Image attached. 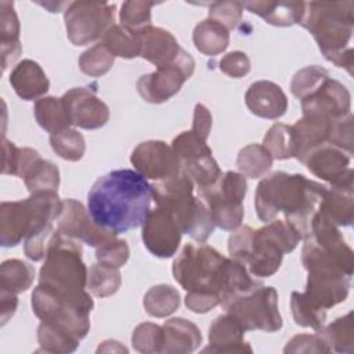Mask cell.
<instances>
[{"mask_svg":"<svg viewBox=\"0 0 354 354\" xmlns=\"http://www.w3.org/2000/svg\"><path fill=\"white\" fill-rule=\"evenodd\" d=\"M130 250L127 242L124 239H111L106 243L101 245L95 250V257L98 263L112 266V267H122L129 260Z\"/></svg>","mask_w":354,"mask_h":354,"instance_id":"cell-49","label":"cell"},{"mask_svg":"<svg viewBox=\"0 0 354 354\" xmlns=\"http://www.w3.org/2000/svg\"><path fill=\"white\" fill-rule=\"evenodd\" d=\"M122 278L119 268L102 263L93 264L88 268L87 288L97 297H108L118 292Z\"/></svg>","mask_w":354,"mask_h":354,"instance_id":"cell-38","label":"cell"},{"mask_svg":"<svg viewBox=\"0 0 354 354\" xmlns=\"http://www.w3.org/2000/svg\"><path fill=\"white\" fill-rule=\"evenodd\" d=\"M142 304L149 315L163 318L178 308L180 293L170 285H156L145 293Z\"/></svg>","mask_w":354,"mask_h":354,"instance_id":"cell-37","label":"cell"},{"mask_svg":"<svg viewBox=\"0 0 354 354\" xmlns=\"http://www.w3.org/2000/svg\"><path fill=\"white\" fill-rule=\"evenodd\" d=\"M35 268L18 259L6 260L0 266V290L18 295L30 288Z\"/></svg>","mask_w":354,"mask_h":354,"instance_id":"cell-33","label":"cell"},{"mask_svg":"<svg viewBox=\"0 0 354 354\" xmlns=\"http://www.w3.org/2000/svg\"><path fill=\"white\" fill-rule=\"evenodd\" d=\"M113 61L115 55L102 43H98L80 55L79 66L88 76H101L112 68Z\"/></svg>","mask_w":354,"mask_h":354,"instance_id":"cell-45","label":"cell"},{"mask_svg":"<svg viewBox=\"0 0 354 354\" xmlns=\"http://www.w3.org/2000/svg\"><path fill=\"white\" fill-rule=\"evenodd\" d=\"M18 306L17 295L7 293L0 290V313H1V325H4L10 317L14 315Z\"/></svg>","mask_w":354,"mask_h":354,"instance_id":"cell-54","label":"cell"},{"mask_svg":"<svg viewBox=\"0 0 354 354\" xmlns=\"http://www.w3.org/2000/svg\"><path fill=\"white\" fill-rule=\"evenodd\" d=\"M206 141V138L192 130L183 131L173 140L171 148L180 160L183 173L188 176H201L216 165L212 149Z\"/></svg>","mask_w":354,"mask_h":354,"instance_id":"cell-21","label":"cell"},{"mask_svg":"<svg viewBox=\"0 0 354 354\" xmlns=\"http://www.w3.org/2000/svg\"><path fill=\"white\" fill-rule=\"evenodd\" d=\"M50 144L57 155L71 162L80 160L86 151L83 136L73 129H65L59 133L51 134Z\"/></svg>","mask_w":354,"mask_h":354,"instance_id":"cell-42","label":"cell"},{"mask_svg":"<svg viewBox=\"0 0 354 354\" xmlns=\"http://www.w3.org/2000/svg\"><path fill=\"white\" fill-rule=\"evenodd\" d=\"M303 115L342 119L351 115V95L344 84L326 77L319 86L300 100Z\"/></svg>","mask_w":354,"mask_h":354,"instance_id":"cell-15","label":"cell"},{"mask_svg":"<svg viewBox=\"0 0 354 354\" xmlns=\"http://www.w3.org/2000/svg\"><path fill=\"white\" fill-rule=\"evenodd\" d=\"M272 156L260 144H249L242 148L236 158V166L245 177L259 178L264 176L272 166Z\"/></svg>","mask_w":354,"mask_h":354,"instance_id":"cell-36","label":"cell"},{"mask_svg":"<svg viewBox=\"0 0 354 354\" xmlns=\"http://www.w3.org/2000/svg\"><path fill=\"white\" fill-rule=\"evenodd\" d=\"M263 147L271 153L272 159H289L295 156V138L292 126L275 123L263 138Z\"/></svg>","mask_w":354,"mask_h":354,"instance_id":"cell-40","label":"cell"},{"mask_svg":"<svg viewBox=\"0 0 354 354\" xmlns=\"http://www.w3.org/2000/svg\"><path fill=\"white\" fill-rule=\"evenodd\" d=\"M37 340L46 353H72L79 347V339L43 321L37 328Z\"/></svg>","mask_w":354,"mask_h":354,"instance_id":"cell-39","label":"cell"},{"mask_svg":"<svg viewBox=\"0 0 354 354\" xmlns=\"http://www.w3.org/2000/svg\"><path fill=\"white\" fill-rule=\"evenodd\" d=\"M130 162L141 176L155 181H163L181 173L180 160L173 148L158 140L138 144L130 155Z\"/></svg>","mask_w":354,"mask_h":354,"instance_id":"cell-14","label":"cell"},{"mask_svg":"<svg viewBox=\"0 0 354 354\" xmlns=\"http://www.w3.org/2000/svg\"><path fill=\"white\" fill-rule=\"evenodd\" d=\"M228 32L221 24L207 18L195 26L192 35L194 44L205 55H217L228 47Z\"/></svg>","mask_w":354,"mask_h":354,"instance_id":"cell-30","label":"cell"},{"mask_svg":"<svg viewBox=\"0 0 354 354\" xmlns=\"http://www.w3.org/2000/svg\"><path fill=\"white\" fill-rule=\"evenodd\" d=\"M94 301L88 293L69 296L39 283L32 293V308L37 318L83 339L90 330V313Z\"/></svg>","mask_w":354,"mask_h":354,"instance_id":"cell-9","label":"cell"},{"mask_svg":"<svg viewBox=\"0 0 354 354\" xmlns=\"http://www.w3.org/2000/svg\"><path fill=\"white\" fill-rule=\"evenodd\" d=\"M326 77H329V72L321 66L311 65L300 69L292 79L290 91L292 94L301 100L310 91H313L317 86H319Z\"/></svg>","mask_w":354,"mask_h":354,"instance_id":"cell-47","label":"cell"},{"mask_svg":"<svg viewBox=\"0 0 354 354\" xmlns=\"http://www.w3.org/2000/svg\"><path fill=\"white\" fill-rule=\"evenodd\" d=\"M39 156V152L32 148H18L14 142L3 137L1 173L22 177L29 165Z\"/></svg>","mask_w":354,"mask_h":354,"instance_id":"cell-41","label":"cell"},{"mask_svg":"<svg viewBox=\"0 0 354 354\" xmlns=\"http://www.w3.org/2000/svg\"><path fill=\"white\" fill-rule=\"evenodd\" d=\"M242 4L243 8L274 26H292L300 24L306 10L304 1H245Z\"/></svg>","mask_w":354,"mask_h":354,"instance_id":"cell-27","label":"cell"},{"mask_svg":"<svg viewBox=\"0 0 354 354\" xmlns=\"http://www.w3.org/2000/svg\"><path fill=\"white\" fill-rule=\"evenodd\" d=\"M10 83L22 100L32 101L48 91L50 82L41 66L32 59H22L12 69Z\"/></svg>","mask_w":354,"mask_h":354,"instance_id":"cell-25","label":"cell"},{"mask_svg":"<svg viewBox=\"0 0 354 354\" xmlns=\"http://www.w3.org/2000/svg\"><path fill=\"white\" fill-rule=\"evenodd\" d=\"M245 102L253 115L264 119H278L288 109L283 90L270 80L252 83L245 94Z\"/></svg>","mask_w":354,"mask_h":354,"instance_id":"cell-22","label":"cell"},{"mask_svg":"<svg viewBox=\"0 0 354 354\" xmlns=\"http://www.w3.org/2000/svg\"><path fill=\"white\" fill-rule=\"evenodd\" d=\"M181 230L171 214L160 207L149 212L142 224V242L156 257L167 259L176 254L181 242Z\"/></svg>","mask_w":354,"mask_h":354,"instance_id":"cell-17","label":"cell"},{"mask_svg":"<svg viewBox=\"0 0 354 354\" xmlns=\"http://www.w3.org/2000/svg\"><path fill=\"white\" fill-rule=\"evenodd\" d=\"M115 4L106 1H72L65 10L64 19L68 39L75 46H86L108 32L115 25Z\"/></svg>","mask_w":354,"mask_h":354,"instance_id":"cell-12","label":"cell"},{"mask_svg":"<svg viewBox=\"0 0 354 354\" xmlns=\"http://www.w3.org/2000/svg\"><path fill=\"white\" fill-rule=\"evenodd\" d=\"M223 307L246 332H277L282 328V317L278 311V293L272 286L259 285L228 300Z\"/></svg>","mask_w":354,"mask_h":354,"instance_id":"cell-11","label":"cell"},{"mask_svg":"<svg viewBox=\"0 0 354 354\" xmlns=\"http://www.w3.org/2000/svg\"><path fill=\"white\" fill-rule=\"evenodd\" d=\"M242 11L243 4L241 1H214L209 7V18L231 30L241 22Z\"/></svg>","mask_w":354,"mask_h":354,"instance_id":"cell-48","label":"cell"},{"mask_svg":"<svg viewBox=\"0 0 354 354\" xmlns=\"http://www.w3.org/2000/svg\"><path fill=\"white\" fill-rule=\"evenodd\" d=\"M285 353H330L326 343L318 333L315 335H296L283 348Z\"/></svg>","mask_w":354,"mask_h":354,"instance_id":"cell-50","label":"cell"},{"mask_svg":"<svg viewBox=\"0 0 354 354\" xmlns=\"http://www.w3.org/2000/svg\"><path fill=\"white\" fill-rule=\"evenodd\" d=\"M140 57L156 68L171 64L184 50L169 30L152 25L140 32Z\"/></svg>","mask_w":354,"mask_h":354,"instance_id":"cell-24","label":"cell"},{"mask_svg":"<svg viewBox=\"0 0 354 354\" xmlns=\"http://www.w3.org/2000/svg\"><path fill=\"white\" fill-rule=\"evenodd\" d=\"M220 71L231 77H242L250 71L249 57L243 51H232L220 61Z\"/></svg>","mask_w":354,"mask_h":354,"instance_id":"cell-52","label":"cell"},{"mask_svg":"<svg viewBox=\"0 0 354 354\" xmlns=\"http://www.w3.org/2000/svg\"><path fill=\"white\" fill-rule=\"evenodd\" d=\"M301 239V232L293 224L275 218L259 230L249 225L236 228L228 238V252L250 275L267 278L279 270L283 254L292 252Z\"/></svg>","mask_w":354,"mask_h":354,"instance_id":"cell-4","label":"cell"},{"mask_svg":"<svg viewBox=\"0 0 354 354\" xmlns=\"http://www.w3.org/2000/svg\"><path fill=\"white\" fill-rule=\"evenodd\" d=\"M0 44L3 72L21 55L19 21L12 1L0 3Z\"/></svg>","mask_w":354,"mask_h":354,"instance_id":"cell-29","label":"cell"},{"mask_svg":"<svg viewBox=\"0 0 354 354\" xmlns=\"http://www.w3.org/2000/svg\"><path fill=\"white\" fill-rule=\"evenodd\" d=\"M33 111L39 126L51 134L69 129V126L72 124L62 98H40L36 101Z\"/></svg>","mask_w":354,"mask_h":354,"instance_id":"cell-31","label":"cell"},{"mask_svg":"<svg viewBox=\"0 0 354 354\" xmlns=\"http://www.w3.org/2000/svg\"><path fill=\"white\" fill-rule=\"evenodd\" d=\"M343 119V118H342ZM340 119H328L317 115H303L293 126L295 158L301 163L307 155L325 144L333 145L335 131Z\"/></svg>","mask_w":354,"mask_h":354,"instance_id":"cell-20","label":"cell"},{"mask_svg":"<svg viewBox=\"0 0 354 354\" xmlns=\"http://www.w3.org/2000/svg\"><path fill=\"white\" fill-rule=\"evenodd\" d=\"M300 25L315 39L324 57L339 68L353 73L354 28L353 1H310L306 3Z\"/></svg>","mask_w":354,"mask_h":354,"instance_id":"cell-5","label":"cell"},{"mask_svg":"<svg viewBox=\"0 0 354 354\" xmlns=\"http://www.w3.org/2000/svg\"><path fill=\"white\" fill-rule=\"evenodd\" d=\"M162 328L165 337L162 353H192L202 342L199 328L185 318L167 319Z\"/></svg>","mask_w":354,"mask_h":354,"instance_id":"cell-26","label":"cell"},{"mask_svg":"<svg viewBox=\"0 0 354 354\" xmlns=\"http://www.w3.org/2000/svg\"><path fill=\"white\" fill-rule=\"evenodd\" d=\"M61 98L65 104L71 123L77 127L86 130L100 129L109 119L108 105L88 87H73Z\"/></svg>","mask_w":354,"mask_h":354,"instance_id":"cell-19","label":"cell"},{"mask_svg":"<svg viewBox=\"0 0 354 354\" xmlns=\"http://www.w3.org/2000/svg\"><path fill=\"white\" fill-rule=\"evenodd\" d=\"M318 213L337 227H348L353 223V184L330 187L326 189Z\"/></svg>","mask_w":354,"mask_h":354,"instance_id":"cell-28","label":"cell"},{"mask_svg":"<svg viewBox=\"0 0 354 354\" xmlns=\"http://www.w3.org/2000/svg\"><path fill=\"white\" fill-rule=\"evenodd\" d=\"M290 310L295 322L300 326L313 328L317 330L325 324L326 311L313 306L300 292H292Z\"/></svg>","mask_w":354,"mask_h":354,"instance_id":"cell-44","label":"cell"},{"mask_svg":"<svg viewBox=\"0 0 354 354\" xmlns=\"http://www.w3.org/2000/svg\"><path fill=\"white\" fill-rule=\"evenodd\" d=\"M55 230L53 225H50L48 228L43 230L41 232L25 239V245H24V252L26 254L28 259L33 260V261H39L43 257H46L50 241L54 235Z\"/></svg>","mask_w":354,"mask_h":354,"instance_id":"cell-51","label":"cell"},{"mask_svg":"<svg viewBox=\"0 0 354 354\" xmlns=\"http://www.w3.org/2000/svg\"><path fill=\"white\" fill-rule=\"evenodd\" d=\"M246 177L236 171H225L209 187L198 189L199 198L210 210L213 223L225 231H235L243 220V198Z\"/></svg>","mask_w":354,"mask_h":354,"instance_id":"cell-10","label":"cell"},{"mask_svg":"<svg viewBox=\"0 0 354 354\" xmlns=\"http://www.w3.org/2000/svg\"><path fill=\"white\" fill-rule=\"evenodd\" d=\"M328 187L303 174L274 171L263 178L256 189L254 209L257 217L270 223L279 214L303 235L310 234L313 217L319 209Z\"/></svg>","mask_w":354,"mask_h":354,"instance_id":"cell-3","label":"cell"},{"mask_svg":"<svg viewBox=\"0 0 354 354\" xmlns=\"http://www.w3.org/2000/svg\"><path fill=\"white\" fill-rule=\"evenodd\" d=\"M152 185L131 169L106 173L93 184L87 194V210L91 220L116 235L142 225L152 210Z\"/></svg>","mask_w":354,"mask_h":354,"instance_id":"cell-2","label":"cell"},{"mask_svg":"<svg viewBox=\"0 0 354 354\" xmlns=\"http://www.w3.org/2000/svg\"><path fill=\"white\" fill-rule=\"evenodd\" d=\"M195 61L185 50L171 64L156 68L155 72L140 76L137 91L141 98L151 104H160L177 94L181 86L192 76Z\"/></svg>","mask_w":354,"mask_h":354,"instance_id":"cell-13","label":"cell"},{"mask_svg":"<svg viewBox=\"0 0 354 354\" xmlns=\"http://www.w3.org/2000/svg\"><path fill=\"white\" fill-rule=\"evenodd\" d=\"M57 230L72 238L82 241L86 245L94 246L95 249L116 238V234L102 230L90 217L88 210L75 199H66L62 202V210L57 218Z\"/></svg>","mask_w":354,"mask_h":354,"instance_id":"cell-16","label":"cell"},{"mask_svg":"<svg viewBox=\"0 0 354 354\" xmlns=\"http://www.w3.org/2000/svg\"><path fill=\"white\" fill-rule=\"evenodd\" d=\"M210 129H212V115H210L209 109L202 104H196L195 111H194V122H192L191 130L207 140Z\"/></svg>","mask_w":354,"mask_h":354,"instance_id":"cell-53","label":"cell"},{"mask_svg":"<svg viewBox=\"0 0 354 354\" xmlns=\"http://www.w3.org/2000/svg\"><path fill=\"white\" fill-rule=\"evenodd\" d=\"M87 275L88 271L82 260V246L57 230L40 268L39 283L64 295L82 296L87 293L84 290Z\"/></svg>","mask_w":354,"mask_h":354,"instance_id":"cell-8","label":"cell"},{"mask_svg":"<svg viewBox=\"0 0 354 354\" xmlns=\"http://www.w3.org/2000/svg\"><path fill=\"white\" fill-rule=\"evenodd\" d=\"M163 339V328L152 322L137 325L131 335L133 346L140 353H162Z\"/></svg>","mask_w":354,"mask_h":354,"instance_id":"cell-46","label":"cell"},{"mask_svg":"<svg viewBox=\"0 0 354 354\" xmlns=\"http://www.w3.org/2000/svg\"><path fill=\"white\" fill-rule=\"evenodd\" d=\"M153 202L169 212L183 234H188L198 243H205L214 231V223L206 203L194 195L195 184L183 171L171 178L156 181Z\"/></svg>","mask_w":354,"mask_h":354,"instance_id":"cell-6","label":"cell"},{"mask_svg":"<svg viewBox=\"0 0 354 354\" xmlns=\"http://www.w3.org/2000/svg\"><path fill=\"white\" fill-rule=\"evenodd\" d=\"M21 178H24L30 194L57 192L59 185V170L54 163L41 159L39 155L24 171Z\"/></svg>","mask_w":354,"mask_h":354,"instance_id":"cell-32","label":"cell"},{"mask_svg":"<svg viewBox=\"0 0 354 354\" xmlns=\"http://www.w3.org/2000/svg\"><path fill=\"white\" fill-rule=\"evenodd\" d=\"M115 57L136 58L140 57V32H131L122 25H113L102 36L101 41Z\"/></svg>","mask_w":354,"mask_h":354,"instance_id":"cell-35","label":"cell"},{"mask_svg":"<svg viewBox=\"0 0 354 354\" xmlns=\"http://www.w3.org/2000/svg\"><path fill=\"white\" fill-rule=\"evenodd\" d=\"M245 329L228 313L213 319L209 328V346L205 353H252L249 343L243 340Z\"/></svg>","mask_w":354,"mask_h":354,"instance_id":"cell-23","label":"cell"},{"mask_svg":"<svg viewBox=\"0 0 354 354\" xmlns=\"http://www.w3.org/2000/svg\"><path fill=\"white\" fill-rule=\"evenodd\" d=\"M351 155L339 147L325 144L311 151L304 159L307 169L317 177L328 181L332 187L353 184Z\"/></svg>","mask_w":354,"mask_h":354,"instance_id":"cell-18","label":"cell"},{"mask_svg":"<svg viewBox=\"0 0 354 354\" xmlns=\"http://www.w3.org/2000/svg\"><path fill=\"white\" fill-rule=\"evenodd\" d=\"M62 210V201L57 192L32 194L22 201L1 202L0 205V243L4 248L17 246L53 225Z\"/></svg>","mask_w":354,"mask_h":354,"instance_id":"cell-7","label":"cell"},{"mask_svg":"<svg viewBox=\"0 0 354 354\" xmlns=\"http://www.w3.org/2000/svg\"><path fill=\"white\" fill-rule=\"evenodd\" d=\"M317 333L326 343L330 351L336 353H353L354 350V324L353 313L335 319L328 326H321Z\"/></svg>","mask_w":354,"mask_h":354,"instance_id":"cell-34","label":"cell"},{"mask_svg":"<svg viewBox=\"0 0 354 354\" xmlns=\"http://www.w3.org/2000/svg\"><path fill=\"white\" fill-rule=\"evenodd\" d=\"M173 277L187 290L185 306L198 314L261 285L241 261L206 243H187L173 261Z\"/></svg>","mask_w":354,"mask_h":354,"instance_id":"cell-1","label":"cell"},{"mask_svg":"<svg viewBox=\"0 0 354 354\" xmlns=\"http://www.w3.org/2000/svg\"><path fill=\"white\" fill-rule=\"evenodd\" d=\"M156 6L153 1L130 0L124 1L120 8V25L131 32H141L151 26V8Z\"/></svg>","mask_w":354,"mask_h":354,"instance_id":"cell-43","label":"cell"}]
</instances>
